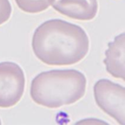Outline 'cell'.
<instances>
[{"instance_id": "6da1fadb", "label": "cell", "mask_w": 125, "mask_h": 125, "mask_svg": "<svg viewBox=\"0 0 125 125\" xmlns=\"http://www.w3.org/2000/svg\"><path fill=\"white\" fill-rule=\"evenodd\" d=\"M31 47L45 64L71 65L86 57L90 40L81 26L62 19H50L35 30Z\"/></svg>"}, {"instance_id": "7a4b0ae2", "label": "cell", "mask_w": 125, "mask_h": 125, "mask_svg": "<svg viewBox=\"0 0 125 125\" xmlns=\"http://www.w3.org/2000/svg\"><path fill=\"white\" fill-rule=\"evenodd\" d=\"M87 80L76 70H52L39 73L31 83V99L38 105L57 109L80 100L86 91Z\"/></svg>"}, {"instance_id": "3957f363", "label": "cell", "mask_w": 125, "mask_h": 125, "mask_svg": "<svg viewBox=\"0 0 125 125\" xmlns=\"http://www.w3.org/2000/svg\"><path fill=\"white\" fill-rule=\"evenodd\" d=\"M93 90L98 107L119 124L125 125V87L108 79H100Z\"/></svg>"}, {"instance_id": "277c9868", "label": "cell", "mask_w": 125, "mask_h": 125, "mask_svg": "<svg viewBox=\"0 0 125 125\" xmlns=\"http://www.w3.org/2000/svg\"><path fill=\"white\" fill-rule=\"evenodd\" d=\"M25 88V76L16 62H0V108H10L21 100Z\"/></svg>"}, {"instance_id": "5b68a950", "label": "cell", "mask_w": 125, "mask_h": 125, "mask_svg": "<svg viewBox=\"0 0 125 125\" xmlns=\"http://www.w3.org/2000/svg\"><path fill=\"white\" fill-rule=\"evenodd\" d=\"M55 10L68 18L90 21L98 11L97 0H49Z\"/></svg>"}, {"instance_id": "8992f818", "label": "cell", "mask_w": 125, "mask_h": 125, "mask_svg": "<svg viewBox=\"0 0 125 125\" xmlns=\"http://www.w3.org/2000/svg\"><path fill=\"white\" fill-rule=\"evenodd\" d=\"M104 63L109 75L125 82V31L108 43Z\"/></svg>"}, {"instance_id": "52a82bcc", "label": "cell", "mask_w": 125, "mask_h": 125, "mask_svg": "<svg viewBox=\"0 0 125 125\" xmlns=\"http://www.w3.org/2000/svg\"><path fill=\"white\" fill-rule=\"evenodd\" d=\"M15 2L20 10L31 14L44 11L51 5L49 0H15Z\"/></svg>"}, {"instance_id": "ba28073f", "label": "cell", "mask_w": 125, "mask_h": 125, "mask_svg": "<svg viewBox=\"0 0 125 125\" xmlns=\"http://www.w3.org/2000/svg\"><path fill=\"white\" fill-rule=\"evenodd\" d=\"M12 12L11 4L9 0H0V25L10 19Z\"/></svg>"}, {"instance_id": "9c48e42d", "label": "cell", "mask_w": 125, "mask_h": 125, "mask_svg": "<svg viewBox=\"0 0 125 125\" xmlns=\"http://www.w3.org/2000/svg\"><path fill=\"white\" fill-rule=\"evenodd\" d=\"M0 124H1V119H0Z\"/></svg>"}]
</instances>
